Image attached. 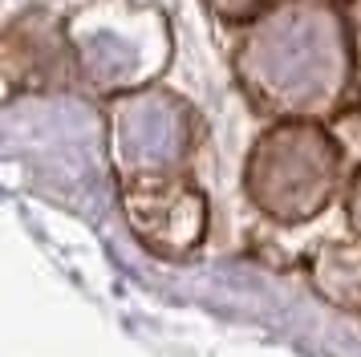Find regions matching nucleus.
I'll use <instances>...</instances> for the list:
<instances>
[{"mask_svg": "<svg viewBox=\"0 0 361 357\" xmlns=\"http://www.w3.org/2000/svg\"><path fill=\"white\" fill-rule=\"evenodd\" d=\"M244 78L252 94L276 110H321L341 94L345 32L321 0H288L244 45Z\"/></svg>", "mask_w": 361, "mask_h": 357, "instance_id": "obj_1", "label": "nucleus"}, {"mask_svg": "<svg viewBox=\"0 0 361 357\" xmlns=\"http://www.w3.org/2000/svg\"><path fill=\"white\" fill-rule=\"evenodd\" d=\"M333 178H337V150L312 126H284L268 134L247 167L252 199L288 224L309 219L312 211L325 207Z\"/></svg>", "mask_w": 361, "mask_h": 357, "instance_id": "obj_2", "label": "nucleus"}, {"mask_svg": "<svg viewBox=\"0 0 361 357\" xmlns=\"http://www.w3.org/2000/svg\"><path fill=\"white\" fill-rule=\"evenodd\" d=\"M183 126L166 97H138L122 114V146L134 167H166L179 159Z\"/></svg>", "mask_w": 361, "mask_h": 357, "instance_id": "obj_3", "label": "nucleus"}, {"mask_svg": "<svg viewBox=\"0 0 361 357\" xmlns=\"http://www.w3.org/2000/svg\"><path fill=\"white\" fill-rule=\"evenodd\" d=\"M219 4V13H228V16H240V13H247L256 0H215Z\"/></svg>", "mask_w": 361, "mask_h": 357, "instance_id": "obj_4", "label": "nucleus"}, {"mask_svg": "<svg viewBox=\"0 0 361 357\" xmlns=\"http://www.w3.org/2000/svg\"><path fill=\"white\" fill-rule=\"evenodd\" d=\"M353 224H361V183H353Z\"/></svg>", "mask_w": 361, "mask_h": 357, "instance_id": "obj_5", "label": "nucleus"}]
</instances>
